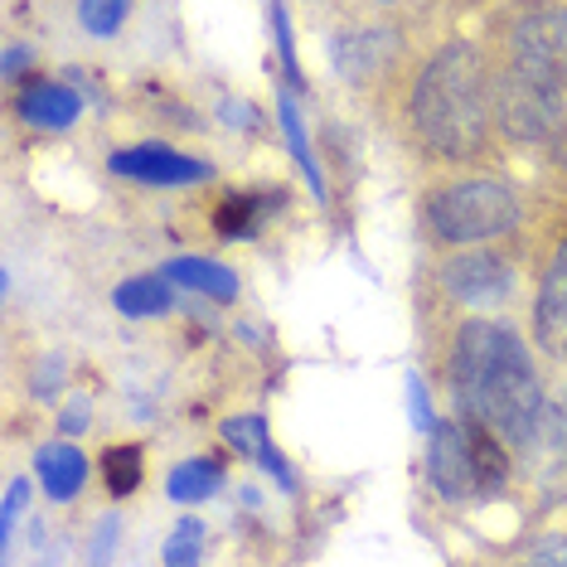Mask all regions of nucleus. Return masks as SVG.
I'll use <instances>...</instances> for the list:
<instances>
[{"mask_svg": "<svg viewBox=\"0 0 567 567\" xmlns=\"http://www.w3.org/2000/svg\"><path fill=\"white\" fill-rule=\"evenodd\" d=\"M524 567H528V563H524Z\"/></svg>", "mask_w": 567, "mask_h": 567, "instance_id": "obj_33", "label": "nucleus"}, {"mask_svg": "<svg viewBox=\"0 0 567 567\" xmlns=\"http://www.w3.org/2000/svg\"><path fill=\"white\" fill-rule=\"evenodd\" d=\"M112 306L122 316H165L175 306V291H171V277H132L112 291Z\"/></svg>", "mask_w": 567, "mask_h": 567, "instance_id": "obj_16", "label": "nucleus"}, {"mask_svg": "<svg viewBox=\"0 0 567 567\" xmlns=\"http://www.w3.org/2000/svg\"><path fill=\"white\" fill-rule=\"evenodd\" d=\"M495 122L514 141H558L567 126V93L538 87L505 69L495 79Z\"/></svg>", "mask_w": 567, "mask_h": 567, "instance_id": "obj_6", "label": "nucleus"}, {"mask_svg": "<svg viewBox=\"0 0 567 567\" xmlns=\"http://www.w3.org/2000/svg\"><path fill=\"white\" fill-rule=\"evenodd\" d=\"M165 277L179 281V287H189V291L214 296V301H234L238 296L234 267L214 262V257H175V262H165Z\"/></svg>", "mask_w": 567, "mask_h": 567, "instance_id": "obj_13", "label": "nucleus"}, {"mask_svg": "<svg viewBox=\"0 0 567 567\" xmlns=\"http://www.w3.org/2000/svg\"><path fill=\"white\" fill-rule=\"evenodd\" d=\"M224 122H234V126H257L248 102H224Z\"/></svg>", "mask_w": 567, "mask_h": 567, "instance_id": "obj_31", "label": "nucleus"}, {"mask_svg": "<svg viewBox=\"0 0 567 567\" xmlns=\"http://www.w3.org/2000/svg\"><path fill=\"white\" fill-rule=\"evenodd\" d=\"M59 427L69 432V436H79V432L87 427V398H73V403L63 408V422H59Z\"/></svg>", "mask_w": 567, "mask_h": 567, "instance_id": "obj_30", "label": "nucleus"}, {"mask_svg": "<svg viewBox=\"0 0 567 567\" xmlns=\"http://www.w3.org/2000/svg\"><path fill=\"white\" fill-rule=\"evenodd\" d=\"M30 63H34V49L10 44V49H6V59H0V73H6V79L16 83V79H24V69H30Z\"/></svg>", "mask_w": 567, "mask_h": 567, "instance_id": "obj_29", "label": "nucleus"}, {"mask_svg": "<svg viewBox=\"0 0 567 567\" xmlns=\"http://www.w3.org/2000/svg\"><path fill=\"white\" fill-rule=\"evenodd\" d=\"M257 466H262L267 475H272V481H277L281 489H296V471L287 466V456H281V451H277L272 442H267L262 451H257Z\"/></svg>", "mask_w": 567, "mask_h": 567, "instance_id": "obj_27", "label": "nucleus"}, {"mask_svg": "<svg viewBox=\"0 0 567 567\" xmlns=\"http://www.w3.org/2000/svg\"><path fill=\"white\" fill-rule=\"evenodd\" d=\"M427 475L456 505L499 495L509 481V451L481 422H436L427 446Z\"/></svg>", "mask_w": 567, "mask_h": 567, "instance_id": "obj_3", "label": "nucleus"}, {"mask_svg": "<svg viewBox=\"0 0 567 567\" xmlns=\"http://www.w3.org/2000/svg\"><path fill=\"white\" fill-rule=\"evenodd\" d=\"M451 393H456L466 422H481L499 442L528 446L544 422V383H538L534 354L509 326L495 320H466L451 344Z\"/></svg>", "mask_w": 567, "mask_h": 567, "instance_id": "obj_1", "label": "nucleus"}, {"mask_svg": "<svg viewBox=\"0 0 567 567\" xmlns=\"http://www.w3.org/2000/svg\"><path fill=\"white\" fill-rule=\"evenodd\" d=\"M558 151H563V161H567V126H563V136H558Z\"/></svg>", "mask_w": 567, "mask_h": 567, "instance_id": "obj_32", "label": "nucleus"}, {"mask_svg": "<svg viewBox=\"0 0 567 567\" xmlns=\"http://www.w3.org/2000/svg\"><path fill=\"white\" fill-rule=\"evenodd\" d=\"M34 471H40V485L49 499H73L87 481V456L73 442H49L34 451Z\"/></svg>", "mask_w": 567, "mask_h": 567, "instance_id": "obj_12", "label": "nucleus"}, {"mask_svg": "<svg viewBox=\"0 0 567 567\" xmlns=\"http://www.w3.org/2000/svg\"><path fill=\"white\" fill-rule=\"evenodd\" d=\"M528 567H567V534H548L528 548Z\"/></svg>", "mask_w": 567, "mask_h": 567, "instance_id": "obj_26", "label": "nucleus"}, {"mask_svg": "<svg viewBox=\"0 0 567 567\" xmlns=\"http://www.w3.org/2000/svg\"><path fill=\"white\" fill-rule=\"evenodd\" d=\"M107 165H112V175L141 179V185H204V179L214 175L209 161H195V156H185V151L161 146V141H141V146L112 151Z\"/></svg>", "mask_w": 567, "mask_h": 567, "instance_id": "obj_7", "label": "nucleus"}, {"mask_svg": "<svg viewBox=\"0 0 567 567\" xmlns=\"http://www.w3.org/2000/svg\"><path fill=\"white\" fill-rule=\"evenodd\" d=\"M20 117L44 132H63L83 117V97L69 83H30L20 93Z\"/></svg>", "mask_w": 567, "mask_h": 567, "instance_id": "obj_11", "label": "nucleus"}, {"mask_svg": "<svg viewBox=\"0 0 567 567\" xmlns=\"http://www.w3.org/2000/svg\"><path fill=\"white\" fill-rule=\"evenodd\" d=\"M218 485H224V466L209 461V456L179 461V466L171 471V481H165V489H171L175 505H199V499H209Z\"/></svg>", "mask_w": 567, "mask_h": 567, "instance_id": "obj_17", "label": "nucleus"}, {"mask_svg": "<svg viewBox=\"0 0 567 567\" xmlns=\"http://www.w3.org/2000/svg\"><path fill=\"white\" fill-rule=\"evenodd\" d=\"M112 553H117V519H102L93 538V567H107Z\"/></svg>", "mask_w": 567, "mask_h": 567, "instance_id": "obj_28", "label": "nucleus"}, {"mask_svg": "<svg viewBox=\"0 0 567 567\" xmlns=\"http://www.w3.org/2000/svg\"><path fill=\"white\" fill-rule=\"evenodd\" d=\"M495 122V73L475 44H446L422 63L412 83V126L436 156L466 161L485 146Z\"/></svg>", "mask_w": 567, "mask_h": 567, "instance_id": "obj_2", "label": "nucleus"}, {"mask_svg": "<svg viewBox=\"0 0 567 567\" xmlns=\"http://www.w3.org/2000/svg\"><path fill=\"white\" fill-rule=\"evenodd\" d=\"M267 195H257V189H243V195H228L224 204H218V214H214V228H218V238H252L257 228L267 224Z\"/></svg>", "mask_w": 567, "mask_h": 567, "instance_id": "obj_15", "label": "nucleus"}, {"mask_svg": "<svg viewBox=\"0 0 567 567\" xmlns=\"http://www.w3.org/2000/svg\"><path fill=\"white\" fill-rule=\"evenodd\" d=\"M277 117H281V132H287V141H291V156H296V165H301L306 179H311V195H316V199H326V175H320V165H316L311 136H306V126H301V107H296V97H291V93H277Z\"/></svg>", "mask_w": 567, "mask_h": 567, "instance_id": "obj_18", "label": "nucleus"}, {"mask_svg": "<svg viewBox=\"0 0 567 567\" xmlns=\"http://www.w3.org/2000/svg\"><path fill=\"white\" fill-rule=\"evenodd\" d=\"M524 451H534V456H544V471H553V466H567V383H563V389L548 398L544 422H538V432L528 436V446H524Z\"/></svg>", "mask_w": 567, "mask_h": 567, "instance_id": "obj_14", "label": "nucleus"}, {"mask_svg": "<svg viewBox=\"0 0 567 567\" xmlns=\"http://www.w3.org/2000/svg\"><path fill=\"white\" fill-rule=\"evenodd\" d=\"M514 224H519V199L499 179H451L427 199V228L456 248L505 238Z\"/></svg>", "mask_w": 567, "mask_h": 567, "instance_id": "obj_4", "label": "nucleus"}, {"mask_svg": "<svg viewBox=\"0 0 567 567\" xmlns=\"http://www.w3.org/2000/svg\"><path fill=\"white\" fill-rule=\"evenodd\" d=\"M199 553H204V524L179 519L175 534L165 538V567H199Z\"/></svg>", "mask_w": 567, "mask_h": 567, "instance_id": "obj_20", "label": "nucleus"}, {"mask_svg": "<svg viewBox=\"0 0 567 567\" xmlns=\"http://www.w3.org/2000/svg\"><path fill=\"white\" fill-rule=\"evenodd\" d=\"M509 73L567 93V6L524 10L509 30Z\"/></svg>", "mask_w": 567, "mask_h": 567, "instance_id": "obj_5", "label": "nucleus"}, {"mask_svg": "<svg viewBox=\"0 0 567 567\" xmlns=\"http://www.w3.org/2000/svg\"><path fill=\"white\" fill-rule=\"evenodd\" d=\"M267 20H272V30H277L281 69H287L291 83H301V73H296V44H291V16H287V6H272V10H267Z\"/></svg>", "mask_w": 567, "mask_h": 567, "instance_id": "obj_23", "label": "nucleus"}, {"mask_svg": "<svg viewBox=\"0 0 567 567\" xmlns=\"http://www.w3.org/2000/svg\"><path fill=\"white\" fill-rule=\"evenodd\" d=\"M24 499H30V481H10L6 485V505H0V538H6V548H10V534H16V519H20Z\"/></svg>", "mask_w": 567, "mask_h": 567, "instance_id": "obj_25", "label": "nucleus"}, {"mask_svg": "<svg viewBox=\"0 0 567 567\" xmlns=\"http://www.w3.org/2000/svg\"><path fill=\"white\" fill-rule=\"evenodd\" d=\"M408 417L417 432H436V417H432V398L427 389H422L417 373H408Z\"/></svg>", "mask_w": 567, "mask_h": 567, "instance_id": "obj_24", "label": "nucleus"}, {"mask_svg": "<svg viewBox=\"0 0 567 567\" xmlns=\"http://www.w3.org/2000/svg\"><path fill=\"white\" fill-rule=\"evenodd\" d=\"M224 442L234 446V451H243V456L257 461V451L272 442V436H267V422L262 417H228L224 422Z\"/></svg>", "mask_w": 567, "mask_h": 567, "instance_id": "obj_22", "label": "nucleus"}, {"mask_svg": "<svg viewBox=\"0 0 567 567\" xmlns=\"http://www.w3.org/2000/svg\"><path fill=\"white\" fill-rule=\"evenodd\" d=\"M126 20V6L122 0H83L79 6V24L87 34H97V40H107V34H117Z\"/></svg>", "mask_w": 567, "mask_h": 567, "instance_id": "obj_21", "label": "nucleus"}, {"mask_svg": "<svg viewBox=\"0 0 567 567\" xmlns=\"http://www.w3.org/2000/svg\"><path fill=\"white\" fill-rule=\"evenodd\" d=\"M102 481H107L112 495H132L141 485V446H107L102 451Z\"/></svg>", "mask_w": 567, "mask_h": 567, "instance_id": "obj_19", "label": "nucleus"}, {"mask_svg": "<svg viewBox=\"0 0 567 567\" xmlns=\"http://www.w3.org/2000/svg\"><path fill=\"white\" fill-rule=\"evenodd\" d=\"M398 49V34L393 30H379V24H369V30H340L330 34V63L340 79L350 83H364L369 73H379L383 63L393 59Z\"/></svg>", "mask_w": 567, "mask_h": 567, "instance_id": "obj_10", "label": "nucleus"}, {"mask_svg": "<svg viewBox=\"0 0 567 567\" xmlns=\"http://www.w3.org/2000/svg\"><path fill=\"white\" fill-rule=\"evenodd\" d=\"M442 287L466 306H495L509 296L514 272L505 257H495V252H461L442 267Z\"/></svg>", "mask_w": 567, "mask_h": 567, "instance_id": "obj_8", "label": "nucleus"}, {"mask_svg": "<svg viewBox=\"0 0 567 567\" xmlns=\"http://www.w3.org/2000/svg\"><path fill=\"white\" fill-rule=\"evenodd\" d=\"M534 334L553 359H567V238L548 257V272L534 306Z\"/></svg>", "mask_w": 567, "mask_h": 567, "instance_id": "obj_9", "label": "nucleus"}]
</instances>
